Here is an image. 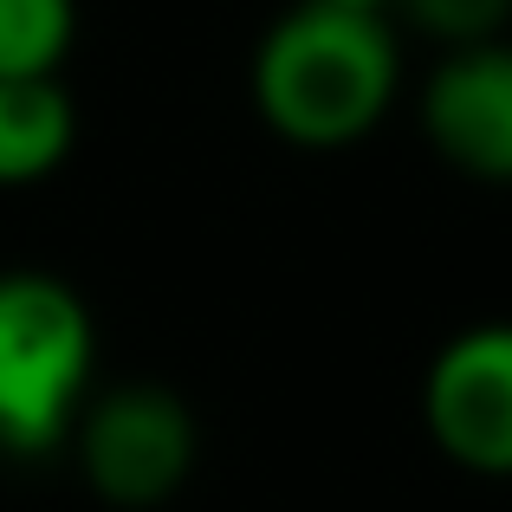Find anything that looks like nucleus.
I'll return each mask as SVG.
<instances>
[{
  "label": "nucleus",
  "instance_id": "7",
  "mask_svg": "<svg viewBox=\"0 0 512 512\" xmlns=\"http://www.w3.org/2000/svg\"><path fill=\"white\" fill-rule=\"evenodd\" d=\"M72 26H78L72 0H0V78L59 72Z\"/></svg>",
  "mask_w": 512,
  "mask_h": 512
},
{
  "label": "nucleus",
  "instance_id": "4",
  "mask_svg": "<svg viewBox=\"0 0 512 512\" xmlns=\"http://www.w3.org/2000/svg\"><path fill=\"white\" fill-rule=\"evenodd\" d=\"M422 415L435 448L474 474H512V325H474L428 363Z\"/></svg>",
  "mask_w": 512,
  "mask_h": 512
},
{
  "label": "nucleus",
  "instance_id": "2",
  "mask_svg": "<svg viewBox=\"0 0 512 512\" xmlns=\"http://www.w3.org/2000/svg\"><path fill=\"white\" fill-rule=\"evenodd\" d=\"M91 312L52 273H0V454H52L91 389Z\"/></svg>",
  "mask_w": 512,
  "mask_h": 512
},
{
  "label": "nucleus",
  "instance_id": "5",
  "mask_svg": "<svg viewBox=\"0 0 512 512\" xmlns=\"http://www.w3.org/2000/svg\"><path fill=\"white\" fill-rule=\"evenodd\" d=\"M428 143L480 182H512V46L500 33L448 46L422 91Z\"/></svg>",
  "mask_w": 512,
  "mask_h": 512
},
{
  "label": "nucleus",
  "instance_id": "3",
  "mask_svg": "<svg viewBox=\"0 0 512 512\" xmlns=\"http://www.w3.org/2000/svg\"><path fill=\"white\" fill-rule=\"evenodd\" d=\"M78 461L111 506H163L195 467V415L163 383H124L78 409Z\"/></svg>",
  "mask_w": 512,
  "mask_h": 512
},
{
  "label": "nucleus",
  "instance_id": "8",
  "mask_svg": "<svg viewBox=\"0 0 512 512\" xmlns=\"http://www.w3.org/2000/svg\"><path fill=\"white\" fill-rule=\"evenodd\" d=\"M402 13L422 33H435L441 46H474L512 20V0H402Z\"/></svg>",
  "mask_w": 512,
  "mask_h": 512
},
{
  "label": "nucleus",
  "instance_id": "9",
  "mask_svg": "<svg viewBox=\"0 0 512 512\" xmlns=\"http://www.w3.org/2000/svg\"><path fill=\"white\" fill-rule=\"evenodd\" d=\"M338 7H363V13H383V7H396V0H338Z\"/></svg>",
  "mask_w": 512,
  "mask_h": 512
},
{
  "label": "nucleus",
  "instance_id": "6",
  "mask_svg": "<svg viewBox=\"0 0 512 512\" xmlns=\"http://www.w3.org/2000/svg\"><path fill=\"white\" fill-rule=\"evenodd\" d=\"M78 137V111L65 98L59 72L0 78V188L39 182L65 163Z\"/></svg>",
  "mask_w": 512,
  "mask_h": 512
},
{
  "label": "nucleus",
  "instance_id": "1",
  "mask_svg": "<svg viewBox=\"0 0 512 512\" xmlns=\"http://www.w3.org/2000/svg\"><path fill=\"white\" fill-rule=\"evenodd\" d=\"M396 98V39L383 13L305 0L253 52V104L299 150L370 137Z\"/></svg>",
  "mask_w": 512,
  "mask_h": 512
}]
</instances>
